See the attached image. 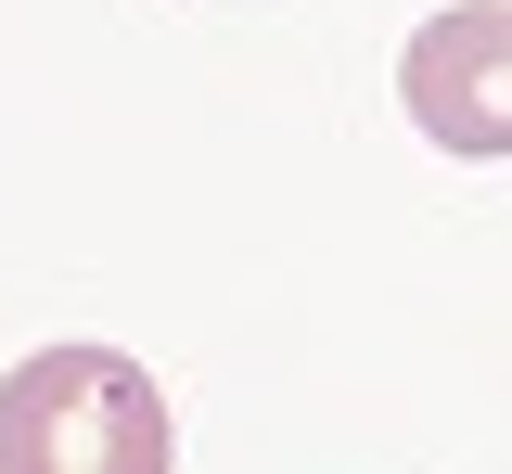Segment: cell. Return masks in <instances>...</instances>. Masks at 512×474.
Here are the masks:
<instances>
[{
    "instance_id": "cell-1",
    "label": "cell",
    "mask_w": 512,
    "mask_h": 474,
    "mask_svg": "<svg viewBox=\"0 0 512 474\" xmlns=\"http://www.w3.org/2000/svg\"><path fill=\"white\" fill-rule=\"evenodd\" d=\"M0 474H167V385L116 346H39L0 385Z\"/></svg>"
},
{
    "instance_id": "cell-2",
    "label": "cell",
    "mask_w": 512,
    "mask_h": 474,
    "mask_svg": "<svg viewBox=\"0 0 512 474\" xmlns=\"http://www.w3.org/2000/svg\"><path fill=\"white\" fill-rule=\"evenodd\" d=\"M500 52H512V13L500 0H461V13H436L423 39H410V116H423V141H448V154H500L512 141V103H500Z\"/></svg>"
}]
</instances>
